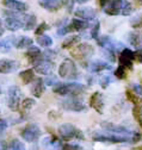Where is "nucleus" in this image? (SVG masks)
<instances>
[{
	"mask_svg": "<svg viewBox=\"0 0 142 150\" xmlns=\"http://www.w3.org/2000/svg\"><path fill=\"white\" fill-rule=\"evenodd\" d=\"M102 127L105 129L106 131H110V132L114 134H118V135H124V136H130L134 134V131H131L130 129L126 127V126H121L117 124H112L109 122H103L102 123Z\"/></svg>",
	"mask_w": 142,
	"mask_h": 150,
	"instance_id": "9b49d317",
	"label": "nucleus"
},
{
	"mask_svg": "<svg viewBox=\"0 0 142 150\" xmlns=\"http://www.w3.org/2000/svg\"><path fill=\"white\" fill-rule=\"evenodd\" d=\"M80 43V36L74 35V36H69L68 38H66L62 42V49H72L73 47H75L77 44Z\"/></svg>",
	"mask_w": 142,
	"mask_h": 150,
	"instance_id": "a878e982",
	"label": "nucleus"
},
{
	"mask_svg": "<svg viewBox=\"0 0 142 150\" xmlns=\"http://www.w3.org/2000/svg\"><path fill=\"white\" fill-rule=\"evenodd\" d=\"M0 94H1V88H0Z\"/></svg>",
	"mask_w": 142,
	"mask_h": 150,
	"instance_id": "864d4df0",
	"label": "nucleus"
},
{
	"mask_svg": "<svg viewBox=\"0 0 142 150\" xmlns=\"http://www.w3.org/2000/svg\"><path fill=\"white\" fill-rule=\"evenodd\" d=\"M42 146L44 148V150H62L63 144L55 136H49L43 138Z\"/></svg>",
	"mask_w": 142,
	"mask_h": 150,
	"instance_id": "f3484780",
	"label": "nucleus"
},
{
	"mask_svg": "<svg viewBox=\"0 0 142 150\" xmlns=\"http://www.w3.org/2000/svg\"><path fill=\"white\" fill-rule=\"evenodd\" d=\"M92 139L94 142H102V143H126V142H130L131 143V138L130 136H124V135H118V134H114L110 131H106V132H102V131H96L92 134Z\"/></svg>",
	"mask_w": 142,
	"mask_h": 150,
	"instance_id": "7ed1b4c3",
	"label": "nucleus"
},
{
	"mask_svg": "<svg viewBox=\"0 0 142 150\" xmlns=\"http://www.w3.org/2000/svg\"><path fill=\"white\" fill-rule=\"evenodd\" d=\"M38 4L47 11L54 12L62 7V0H40Z\"/></svg>",
	"mask_w": 142,
	"mask_h": 150,
	"instance_id": "4be33fe9",
	"label": "nucleus"
},
{
	"mask_svg": "<svg viewBox=\"0 0 142 150\" xmlns=\"http://www.w3.org/2000/svg\"><path fill=\"white\" fill-rule=\"evenodd\" d=\"M33 41L28 36H21V37H14V41H13V45L17 49H26L30 45H32Z\"/></svg>",
	"mask_w": 142,
	"mask_h": 150,
	"instance_id": "b1692460",
	"label": "nucleus"
},
{
	"mask_svg": "<svg viewBox=\"0 0 142 150\" xmlns=\"http://www.w3.org/2000/svg\"><path fill=\"white\" fill-rule=\"evenodd\" d=\"M127 75H128V70H127L126 68L121 67V66H118L117 69L115 70V76H116V79H118V80H124V79L127 78Z\"/></svg>",
	"mask_w": 142,
	"mask_h": 150,
	"instance_id": "f704fd0d",
	"label": "nucleus"
},
{
	"mask_svg": "<svg viewBox=\"0 0 142 150\" xmlns=\"http://www.w3.org/2000/svg\"><path fill=\"white\" fill-rule=\"evenodd\" d=\"M135 61V52L127 47L123 50L119 51L118 54V66L126 68V69H131L133 64Z\"/></svg>",
	"mask_w": 142,
	"mask_h": 150,
	"instance_id": "1a4fd4ad",
	"label": "nucleus"
},
{
	"mask_svg": "<svg viewBox=\"0 0 142 150\" xmlns=\"http://www.w3.org/2000/svg\"><path fill=\"white\" fill-rule=\"evenodd\" d=\"M88 70L91 73H100L104 70H110L111 69V64L104 61H93L87 66Z\"/></svg>",
	"mask_w": 142,
	"mask_h": 150,
	"instance_id": "5701e85b",
	"label": "nucleus"
},
{
	"mask_svg": "<svg viewBox=\"0 0 142 150\" xmlns=\"http://www.w3.org/2000/svg\"><path fill=\"white\" fill-rule=\"evenodd\" d=\"M25 56L29 59V61L32 64L38 62V61H41V60H43V55H42V51L40 50V48L33 47V45H30L28 48V51H26Z\"/></svg>",
	"mask_w": 142,
	"mask_h": 150,
	"instance_id": "6ab92c4d",
	"label": "nucleus"
},
{
	"mask_svg": "<svg viewBox=\"0 0 142 150\" xmlns=\"http://www.w3.org/2000/svg\"><path fill=\"white\" fill-rule=\"evenodd\" d=\"M59 75L63 79H69V80H75L78 78L79 73L73 60L66 59L61 62L59 67Z\"/></svg>",
	"mask_w": 142,
	"mask_h": 150,
	"instance_id": "423d86ee",
	"label": "nucleus"
},
{
	"mask_svg": "<svg viewBox=\"0 0 142 150\" xmlns=\"http://www.w3.org/2000/svg\"><path fill=\"white\" fill-rule=\"evenodd\" d=\"M111 82H114V79H112L111 76H109V75H105V76H103V78L100 79V81H99L102 88H108Z\"/></svg>",
	"mask_w": 142,
	"mask_h": 150,
	"instance_id": "4c0bfd02",
	"label": "nucleus"
},
{
	"mask_svg": "<svg viewBox=\"0 0 142 150\" xmlns=\"http://www.w3.org/2000/svg\"><path fill=\"white\" fill-rule=\"evenodd\" d=\"M133 115H134V117H135V119L137 120V123L140 124V126L142 127V116L137 112V108H136V106L134 107V110H133Z\"/></svg>",
	"mask_w": 142,
	"mask_h": 150,
	"instance_id": "37998d69",
	"label": "nucleus"
},
{
	"mask_svg": "<svg viewBox=\"0 0 142 150\" xmlns=\"http://www.w3.org/2000/svg\"><path fill=\"white\" fill-rule=\"evenodd\" d=\"M135 60H137L138 62L142 63V49L136 50V52H135Z\"/></svg>",
	"mask_w": 142,
	"mask_h": 150,
	"instance_id": "c03bdc74",
	"label": "nucleus"
},
{
	"mask_svg": "<svg viewBox=\"0 0 142 150\" xmlns=\"http://www.w3.org/2000/svg\"><path fill=\"white\" fill-rule=\"evenodd\" d=\"M19 78L25 85H29L35 80V71L33 69H25L19 73Z\"/></svg>",
	"mask_w": 142,
	"mask_h": 150,
	"instance_id": "bb28decb",
	"label": "nucleus"
},
{
	"mask_svg": "<svg viewBox=\"0 0 142 150\" xmlns=\"http://www.w3.org/2000/svg\"><path fill=\"white\" fill-rule=\"evenodd\" d=\"M4 31H5V29H4V26H3V22L0 21V36L4 35Z\"/></svg>",
	"mask_w": 142,
	"mask_h": 150,
	"instance_id": "09e8293b",
	"label": "nucleus"
},
{
	"mask_svg": "<svg viewBox=\"0 0 142 150\" xmlns=\"http://www.w3.org/2000/svg\"><path fill=\"white\" fill-rule=\"evenodd\" d=\"M87 26H88V22L79 19V18H74V19H72V22L68 24V28H69L70 32H73V31H82Z\"/></svg>",
	"mask_w": 142,
	"mask_h": 150,
	"instance_id": "393cba45",
	"label": "nucleus"
},
{
	"mask_svg": "<svg viewBox=\"0 0 142 150\" xmlns=\"http://www.w3.org/2000/svg\"><path fill=\"white\" fill-rule=\"evenodd\" d=\"M3 5L7 7L10 11L19 12V13H24L28 10V5L21 1V0H3Z\"/></svg>",
	"mask_w": 142,
	"mask_h": 150,
	"instance_id": "dca6fc26",
	"label": "nucleus"
},
{
	"mask_svg": "<svg viewBox=\"0 0 142 150\" xmlns=\"http://www.w3.org/2000/svg\"><path fill=\"white\" fill-rule=\"evenodd\" d=\"M137 1H138V4H140V5H142V0H137Z\"/></svg>",
	"mask_w": 142,
	"mask_h": 150,
	"instance_id": "603ef678",
	"label": "nucleus"
},
{
	"mask_svg": "<svg viewBox=\"0 0 142 150\" xmlns=\"http://www.w3.org/2000/svg\"><path fill=\"white\" fill-rule=\"evenodd\" d=\"M134 12V7L131 5V3H129L128 0H122V6H121V14L122 16H130Z\"/></svg>",
	"mask_w": 142,
	"mask_h": 150,
	"instance_id": "7c9ffc66",
	"label": "nucleus"
},
{
	"mask_svg": "<svg viewBox=\"0 0 142 150\" xmlns=\"http://www.w3.org/2000/svg\"><path fill=\"white\" fill-rule=\"evenodd\" d=\"M36 23H37V18L35 14H26V18L24 21V30L29 31L36 28Z\"/></svg>",
	"mask_w": 142,
	"mask_h": 150,
	"instance_id": "cd10ccee",
	"label": "nucleus"
},
{
	"mask_svg": "<svg viewBox=\"0 0 142 150\" xmlns=\"http://www.w3.org/2000/svg\"><path fill=\"white\" fill-rule=\"evenodd\" d=\"M0 150H5V145L1 142H0Z\"/></svg>",
	"mask_w": 142,
	"mask_h": 150,
	"instance_id": "3c124183",
	"label": "nucleus"
},
{
	"mask_svg": "<svg viewBox=\"0 0 142 150\" xmlns=\"http://www.w3.org/2000/svg\"><path fill=\"white\" fill-rule=\"evenodd\" d=\"M61 107L66 111L72 112H81L86 111V105L82 103V100L79 99V97H70L61 103Z\"/></svg>",
	"mask_w": 142,
	"mask_h": 150,
	"instance_id": "9d476101",
	"label": "nucleus"
},
{
	"mask_svg": "<svg viewBox=\"0 0 142 150\" xmlns=\"http://www.w3.org/2000/svg\"><path fill=\"white\" fill-rule=\"evenodd\" d=\"M74 14L77 18L82 19L85 22H91L96 19V17H97V12L92 7H79L78 10H75Z\"/></svg>",
	"mask_w": 142,
	"mask_h": 150,
	"instance_id": "4468645a",
	"label": "nucleus"
},
{
	"mask_svg": "<svg viewBox=\"0 0 142 150\" xmlns=\"http://www.w3.org/2000/svg\"><path fill=\"white\" fill-rule=\"evenodd\" d=\"M136 108H137V112H138V113L142 116V105H141L140 107H138V106H136Z\"/></svg>",
	"mask_w": 142,
	"mask_h": 150,
	"instance_id": "8fccbe9b",
	"label": "nucleus"
},
{
	"mask_svg": "<svg viewBox=\"0 0 142 150\" xmlns=\"http://www.w3.org/2000/svg\"><path fill=\"white\" fill-rule=\"evenodd\" d=\"M45 91V85L43 82V80L41 78L38 79H35L33 80V83L31 86V94L35 97V98H41L42 94Z\"/></svg>",
	"mask_w": 142,
	"mask_h": 150,
	"instance_id": "412c9836",
	"label": "nucleus"
},
{
	"mask_svg": "<svg viewBox=\"0 0 142 150\" xmlns=\"http://www.w3.org/2000/svg\"><path fill=\"white\" fill-rule=\"evenodd\" d=\"M43 82L45 86H54L58 82V79L55 76H48L45 80H43Z\"/></svg>",
	"mask_w": 142,
	"mask_h": 150,
	"instance_id": "79ce46f5",
	"label": "nucleus"
},
{
	"mask_svg": "<svg viewBox=\"0 0 142 150\" xmlns=\"http://www.w3.org/2000/svg\"><path fill=\"white\" fill-rule=\"evenodd\" d=\"M62 150H84L82 146H80L79 144H72V143H67L63 145Z\"/></svg>",
	"mask_w": 142,
	"mask_h": 150,
	"instance_id": "ea45409f",
	"label": "nucleus"
},
{
	"mask_svg": "<svg viewBox=\"0 0 142 150\" xmlns=\"http://www.w3.org/2000/svg\"><path fill=\"white\" fill-rule=\"evenodd\" d=\"M47 30H49V25H48L45 22H43V23H41V24L36 28V30H35V35H36V36L43 35Z\"/></svg>",
	"mask_w": 142,
	"mask_h": 150,
	"instance_id": "e433bc0d",
	"label": "nucleus"
},
{
	"mask_svg": "<svg viewBox=\"0 0 142 150\" xmlns=\"http://www.w3.org/2000/svg\"><path fill=\"white\" fill-rule=\"evenodd\" d=\"M6 127H7V123L3 119H0V134L4 132V131L6 130Z\"/></svg>",
	"mask_w": 142,
	"mask_h": 150,
	"instance_id": "a18cd8bd",
	"label": "nucleus"
},
{
	"mask_svg": "<svg viewBox=\"0 0 142 150\" xmlns=\"http://www.w3.org/2000/svg\"><path fill=\"white\" fill-rule=\"evenodd\" d=\"M5 150H25V145L19 139H12L5 146Z\"/></svg>",
	"mask_w": 142,
	"mask_h": 150,
	"instance_id": "473e14b6",
	"label": "nucleus"
},
{
	"mask_svg": "<svg viewBox=\"0 0 142 150\" xmlns=\"http://www.w3.org/2000/svg\"><path fill=\"white\" fill-rule=\"evenodd\" d=\"M5 22L4 25L10 31H17L24 28V21L26 18V14L19 13V12H13V11H5Z\"/></svg>",
	"mask_w": 142,
	"mask_h": 150,
	"instance_id": "20e7f679",
	"label": "nucleus"
},
{
	"mask_svg": "<svg viewBox=\"0 0 142 150\" xmlns=\"http://www.w3.org/2000/svg\"><path fill=\"white\" fill-rule=\"evenodd\" d=\"M99 29H100V23L97 22V23L92 26V29H91V37H92L93 40H97L98 37H99Z\"/></svg>",
	"mask_w": 142,
	"mask_h": 150,
	"instance_id": "58836bf2",
	"label": "nucleus"
},
{
	"mask_svg": "<svg viewBox=\"0 0 142 150\" xmlns=\"http://www.w3.org/2000/svg\"><path fill=\"white\" fill-rule=\"evenodd\" d=\"M126 97H127V100L130 101L131 104H134L135 106H138L140 104H142V98L140 96H137L136 93H134L131 89L126 91Z\"/></svg>",
	"mask_w": 142,
	"mask_h": 150,
	"instance_id": "c85d7f7f",
	"label": "nucleus"
},
{
	"mask_svg": "<svg viewBox=\"0 0 142 150\" xmlns=\"http://www.w3.org/2000/svg\"><path fill=\"white\" fill-rule=\"evenodd\" d=\"M13 41H14V37L13 36H10L7 38L0 41V48H1V51L3 52H9L13 45Z\"/></svg>",
	"mask_w": 142,
	"mask_h": 150,
	"instance_id": "2f4dec72",
	"label": "nucleus"
},
{
	"mask_svg": "<svg viewBox=\"0 0 142 150\" xmlns=\"http://www.w3.org/2000/svg\"><path fill=\"white\" fill-rule=\"evenodd\" d=\"M128 42L130 43V45H133L134 48L142 49V31H131L128 33Z\"/></svg>",
	"mask_w": 142,
	"mask_h": 150,
	"instance_id": "aec40b11",
	"label": "nucleus"
},
{
	"mask_svg": "<svg viewBox=\"0 0 142 150\" xmlns=\"http://www.w3.org/2000/svg\"><path fill=\"white\" fill-rule=\"evenodd\" d=\"M37 43H38V45H41V47H43V48H49V47H51L53 45V40H51V37L50 36H48V35H40L38 37H37Z\"/></svg>",
	"mask_w": 142,
	"mask_h": 150,
	"instance_id": "c756f323",
	"label": "nucleus"
},
{
	"mask_svg": "<svg viewBox=\"0 0 142 150\" xmlns=\"http://www.w3.org/2000/svg\"><path fill=\"white\" fill-rule=\"evenodd\" d=\"M21 99H22V91L18 86H10L7 91V105L10 110L18 111L21 106Z\"/></svg>",
	"mask_w": 142,
	"mask_h": 150,
	"instance_id": "6e6552de",
	"label": "nucleus"
},
{
	"mask_svg": "<svg viewBox=\"0 0 142 150\" xmlns=\"http://www.w3.org/2000/svg\"><path fill=\"white\" fill-rule=\"evenodd\" d=\"M130 25L135 29V30H142V14L133 18L130 21Z\"/></svg>",
	"mask_w": 142,
	"mask_h": 150,
	"instance_id": "c9c22d12",
	"label": "nucleus"
},
{
	"mask_svg": "<svg viewBox=\"0 0 142 150\" xmlns=\"http://www.w3.org/2000/svg\"><path fill=\"white\" fill-rule=\"evenodd\" d=\"M73 3H77V4H85L87 1H90V0H72Z\"/></svg>",
	"mask_w": 142,
	"mask_h": 150,
	"instance_id": "de8ad7c7",
	"label": "nucleus"
},
{
	"mask_svg": "<svg viewBox=\"0 0 142 150\" xmlns=\"http://www.w3.org/2000/svg\"><path fill=\"white\" fill-rule=\"evenodd\" d=\"M131 91L134 93H136L137 96L142 97V85H138V83H131Z\"/></svg>",
	"mask_w": 142,
	"mask_h": 150,
	"instance_id": "a19ab883",
	"label": "nucleus"
},
{
	"mask_svg": "<svg viewBox=\"0 0 142 150\" xmlns=\"http://www.w3.org/2000/svg\"><path fill=\"white\" fill-rule=\"evenodd\" d=\"M86 91L85 85L78 82H56L53 86V92L59 96H69V97H79Z\"/></svg>",
	"mask_w": 142,
	"mask_h": 150,
	"instance_id": "f257e3e1",
	"label": "nucleus"
},
{
	"mask_svg": "<svg viewBox=\"0 0 142 150\" xmlns=\"http://www.w3.org/2000/svg\"><path fill=\"white\" fill-rule=\"evenodd\" d=\"M35 105H36V101H35V99L26 98V99H24V100L22 101V104H21L19 107H22V111H23V112H29Z\"/></svg>",
	"mask_w": 142,
	"mask_h": 150,
	"instance_id": "72a5a7b5",
	"label": "nucleus"
},
{
	"mask_svg": "<svg viewBox=\"0 0 142 150\" xmlns=\"http://www.w3.org/2000/svg\"><path fill=\"white\" fill-rule=\"evenodd\" d=\"M41 134L42 131L40 129V126L35 123H31V124H28L26 126L23 127V130L21 131V136L22 138L28 142V143H33L38 141V138L41 137Z\"/></svg>",
	"mask_w": 142,
	"mask_h": 150,
	"instance_id": "0eeeda50",
	"label": "nucleus"
},
{
	"mask_svg": "<svg viewBox=\"0 0 142 150\" xmlns=\"http://www.w3.org/2000/svg\"><path fill=\"white\" fill-rule=\"evenodd\" d=\"M69 52H70V55H72V57H74L75 60L85 61V60L91 59L93 56L94 48L88 43H79V44H77L75 47H73L72 49H70Z\"/></svg>",
	"mask_w": 142,
	"mask_h": 150,
	"instance_id": "39448f33",
	"label": "nucleus"
},
{
	"mask_svg": "<svg viewBox=\"0 0 142 150\" xmlns=\"http://www.w3.org/2000/svg\"><path fill=\"white\" fill-rule=\"evenodd\" d=\"M108 3H109V0H98V4L102 8H104L106 5H108Z\"/></svg>",
	"mask_w": 142,
	"mask_h": 150,
	"instance_id": "49530a36",
	"label": "nucleus"
},
{
	"mask_svg": "<svg viewBox=\"0 0 142 150\" xmlns=\"http://www.w3.org/2000/svg\"><path fill=\"white\" fill-rule=\"evenodd\" d=\"M58 132H59V136L66 142L73 141V139H77V141H84L85 139V135H84L82 131L79 127H77L75 125L69 124V123L60 125L58 129Z\"/></svg>",
	"mask_w": 142,
	"mask_h": 150,
	"instance_id": "f03ea898",
	"label": "nucleus"
},
{
	"mask_svg": "<svg viewBox=\"0 0 142 150\" xmlns=\"http://www.w3.org/2000/svg\"><path fill=\"white\" fill-rule=\"evenodd\" d=\"M88 106H90L91 108H93L98 115H103V112H104V99H103V94L100 92H94L93 94L90 97Z\"/></svg>",
	"mask_w": 142,
	"mask_h": 150,
	"instance_id": "ddd939ff",
	"label": "nucleus"
},
{
	"mask_svg": "<svg viewBox=\"0 0 142 150\" xmlns=\"http://www.w3.org/2000/svg\"><path fill=\"white\" fill-rule=\"evenodd\" d=\"M33 71H36L41 75H51L54 71V63L49 60H41L36 63H33Z\"/></svg>",
	"mask_w": 142,
	"mask_h": 150,
	"instance_id": "f8f14e48",
	"label": "nucleus"
},
{
	"mask_svg": "<svg viewBox=\"0 0 142 150\" xmlns=\"http://www.w3.org/2000/svg\"><path fill=\"white\" fill-rule=\"evenodd\" d=\"M19 68V62L16 60L3 59L0 60V74H11Z\"/></svg>",
	"mask_w": 142,
	"mask_h": 150,
	"instance_id": "2eb2a0df",
	"label": "nucleus"
},
{
	"mask_svg": "<svg viewBox=\"0 0 142 150\" xmlns=\"http://www.w3.org/2000/svg\"><path fill=\"white\" fill-rule=\"evenodd\" d=\"M122 0H109L108 5L104 7V12L109 16H118L121 14Z\"/></svg>",
	"mask_w": 142,
	"mask_h": 150,
	"instance_id": "a211bd4d",
	"label": "nucleus"
}]
</instances>
